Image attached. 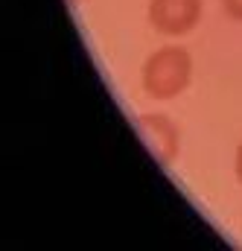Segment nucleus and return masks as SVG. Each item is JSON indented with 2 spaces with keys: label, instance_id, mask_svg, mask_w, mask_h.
Here are the masks:
<instances>
[{
  "label": "nucleus",
  "instance_id": "nucleus-1",
  "mask_svg": "<svg viewBox=\"0 0 242 251\" xmlns=\"http://www.w3.org/2000/svg\"><path fill=\"white\" fill-rule=\"evenodd\" d=\"M143 91L152 100H175L193 82V56L187 47H161L143 64Z\"/></svg>",
  "mask_w": 242,
  "mask_h": 251
},
{
  "label": "nucleus",
  "instance_id": "nucleus-2",
  "mask_svg": "<svg viewBox=\"0 0 242 251\" xmlns=\"http://www.w3.org/2000/svg\"><path fill=\"white\" fill-rule=\"evenodd\" d=\"M137 131H140L146 149L155 155V161L161 167H172L178 161L181 134H178V126L167 114H140L137 117Z\"/></svg>",
  "mask_w": 242,
  "mask_h": 251
},
{
  "label": "nucleus",
  "instance_id": "nucleus-3",
  "mask_svg": "<svg viewBox=\"0 0 242 251\" xmlns=\"http://www.w3.org/2000/svg\"><path fill=\"white\" fill-rule=\"evenodd\" d=\"M204 0H152L149 24L161 35H187L201 21Z\"/></svg>",
  "mask_w": 242,
  "mask_h": 251
},
{
  "label": "nucleus",
  "instance_id": "nucleus-4",
  "mask_svg": "<svg viewBox=\"0 0 242 251\" xmlns=\"http://www.w3.org/2000/svg\"><path fill=\"white\" fill-rule=\"evenodd\" d=\"M222 6H225L228 18H234V21L242 24V0H222Z\"/></svg>",
  "mask_w": 242,
  "mask_h": 251
},
{
  "label": "nucleus",
  "instance_id": "nucleus-5",
  "mask_svg": "<svg viewBox=\"0 0 242 251\" xmlns=\"http://www.w3.org/2000/svg\"><path fill=\"white\" fill-rule=\"evenodd\" d=\"M234 173H237V178L242 184V143L237 146V155H234Z\"/></svg>",
  "mask_w": 242,
  "mask_h": 251
},
{
  "label": "nucleus",
  "instance_id": "nucleus-6",
  "mask_svg": "<svg viewBox=\"0 0 242 251\" xmlns=\"http://www.w3.org/2000/svg\"><path fill=\"white\" fill-rule=\"evenodd\" d=\"M67 3H70V6H82L85 0H67Z\"/></svg>",
  "mask_w": 242,
  "mask_h": 251
}]
</instances>
